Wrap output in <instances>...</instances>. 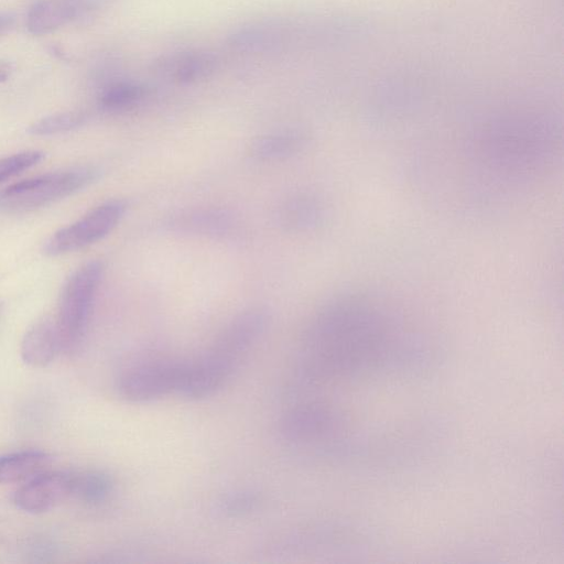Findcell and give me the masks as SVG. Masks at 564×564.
<instances>
[{
	"mask_svg": "<svg viewBox=\"0 0 564 564\" xmlns=\"http://www.w3.org/2000/svg\"><path fill=\"white\" fill-rule=\"evenodd\" d=\"M425 341L403 315L376 295H341L308 323L299 367L310 383H365L423 372Z\"/></svg>",
	"mask_w": 564,
	"mask_h": 564,
	"instance_id": "6da1fadb",
	"label": "cell"
},
{
	"mask_svg": "<svg viewBox=\"0 0 564 564\" xmlns=\"http://www.w3.org/2000/svg\"><path fill=\"white\" fill-rule=\"evenodd\" d=\"M101 275L102 264L89 261L74 271L62 289L55 323L61 350L67 354L75 352L86 337Z\"/></svg>",
	"mask_w": 564,
	"mask_h": 564,
	"instance_id": "7a4b0ae2",
	"label": "cell"
},
{
	"mask_svg": "<svg viewBox=\"0 0 564 564\" xmlns=\"http://www.w3.org/2000/svg\"><path fill=\"white\" fill-rule=\"evenodd\" d=\"M97 176L95 167L80 166L14 183L0 192V212L24 213L46 206L85 187Z\"/></svg>",
	"mask_w": 564,
	"mask_h": 564,
	"instance_id": "3957f363",
	"label": "cell"
},
{
	"mask_svg": "<svg viewBox=\"0 0 564 564\" xmlns=\"http://www.w3.org/2000/svg\"><path fill=\"white\" fill-rule=\"evenodd\" d=\"M185 364L186 360L158 358L131 365L117 379L118 393L133 403L180 394Z\"/></svg>",
	"mask_w": 564,
	"mask_h": 564,
	"instance_id": "277c9868",
	"label": "cell"
},
{
	"mask_svg": "<svg viewBox=\"0 0 564 564\" xmlns=\"http://www.w3.org/2000/svg\"><path fill=\"white\" fill-rule=\"evenodd\" d=\"M344 423L341 414L330 404L311 401L291 408L281 420L280 431L292 444L327 447L339 445Z\"/></svg>",
	"mask_w": 564,
	"mask_h": 564,
	"instance_id": "5b68a950",
	"label": "cell"
},
{
	"mask_svg": "<svg viewBox=\"0 0 564 564\" xmlns=\"http://www.w3.org/2000/svg\"><path fill=\"white\" fill-rule=\"evenodd\" d=\"M268 324L269 314L264 308L243 311L224 327L204 355L234 375L241 360L263 335Z\"/></svg>",
	"mask_w": 564,
	"mask_h": 564,
	"instance_id": "8992f818",
	"label": "cell"
},
{
	"mask_svg": "<svg viewBox=\"0 0 564 564\" xmlns=\"http://www.w3.org/2000/svg\"><path fill=\"white\" fill-rule=\"evenodd\" d=\"M126 208V203L120 199L95 207L77 221L52 235L44 246V252L59 256L97 242L119 224Z\"/></svg>",
	"mask_w": 564,
	"mask_h": 564,
	"instance_id": "52a82bcc",
	"label": "cell"
},
{
	"mask_svg": "<svg viewBox=\"0 0 564 564\" xmlns=\"http://www.w3.org/2000/svg\"><path fill=\"white\" fill-rule=\"evenodd\" d=\"M73 474L41 471L14 494L17 508L29 513L48 511L72 496Z\"/></svg>",
	"mask_w": 564,
	"mask_h": 564,
	"instance_id": "ba28073f",
	"label": "cell"
},
{
	"mask_svg": "<svg viewBox=\"0 0 564 564\" xmlns=\"http://www.w3.org/2000/svg\"><path fill=\"white\" fill-rule=\"evenodd\" d=\"M93 7V0H37L28 12L29 32L42 35L77 19Z\"/></svg>",
	"mask_w": 564,
	"mask_h": 564,
	"instance_id": "9c48e42d",
	"label": "cell"
},
{
	"mask_svg": "<svg viewBox=\"0 0 564 564\" xmlns=\"http://www.w3.org/2000/svg\"><path fill=\"white\" fill-rule=\"evenodd\" d=\"M61 350L59 337L54 319L43 317L24 334L21 343L22 360L36 368L51 364Z\"/></svg>",
	"mask_w": 564,
	"mask_h": 564,
	"instance_id": "30bf717a",
	"label": "cell"
},
{
	"mask_svg": "<svg viewBox=\"0 0 564 564\" xmlns=\"http://www.w3.org/2000/svg\"><path fill=\"white\" fill-rule=\"evenodd\" d=\"M52 457L42 451H20L0 456V484L30 479L44 470Z\"/></svg>",
	"mask_w": 564,
	"mask_h": 564,
	"instance_id": "8fae6325",
	"label": "cell"
},
{
	"mask_svg": "<svg viewBox=\"0 0 564 564\" xmlns=\"http://www.w3.org/2000/svg\"><path fill=\"white\" fill-rule=\"evenodd\" d=\"M216 66V59L207 53H185L161 63V70L180 83H192L207 77Z\"/></svg>",
	"mask_w": 564,
	"mask_h": 564,
	"instance_id": "7c38bea8",
	"label": "cell"
},
{
	"mask_svg": "<svg viewBox=\"0 0 564 564\" xmlns=\"http://www.w3.org/2000/svg\"><path fill=\"white\" fill-rule=\"evenodd\" d=\"M304 138L295 131H280L256 139L251 144V155L261 161L285 159L304 147Z\"/></svg>",
	"mask_w": 564,
	"mask_h": 564,
	"instance_id": "4fadbf2b",
	"label": "cell"
},
{
	"mask_svg": "<svg viewBox=\"0 0 564 564\" xmlns=\"http://www.w3.org/2000/svg\"><path fill=\"white\" fill-rule=\"evenodd\" d=\"M113 490V480L105 471L85 470L73 474L72 496L86 505L106 501Z\"/></svg>",
	"mask_w": 564,
	"mask_h": 564,
	"instance_id": "5bb4252c",
	"label": "cell"
},
{
	"mask_svg": "<svg viewBox=\"0 0 564 564\" xmlns=\"http://www.w3.org/2000/svg\"><path fill=\"white\" fill-rule=\"evenodd\" d=\"M177 225L194 232L224 235L234 228L235 220L227 212L203 209L183 216Z\"/></svg>",
	"mask_w": 564,
	"mask_h": 564,
	"instance_id": "9a60e30c",
	"label": "cell"
},
{
	"mask_svg": "<svg viewBox=\"0 0 564 564\" xmlns=\"http://www.w3.org/2000/svg\"><path fill=\"white\" fill-rule=\"evenodd\" d=\"M145 95L143 86L120 82L105 89L100 97V105L108 111H122L135 106Z\"/></svg>",
	"mask_w": 564,
	"mask_h": 564,
	"instance_id": "2e32d148",
	"label": "cell"
},
{
	"mask_svg": "<svg viewBox=\"0 0 564 564\" xmlns=\"http://www.w3.org/2000/svg\"><path fill=\"white\" fill-rule=\"evenodd\" d=\"M317 205L305 196L293 197L285 202L281 209V219L290 228H305L315 224Z\"/></svg>",
	"mask_w": 564,
	"mask_h": 564,
	"instance_id": "e0dca14e",
	"label": "cell"
},
{
	"mask_svg": "<svg viewBox=\"0 0 564 564\" xmlns=\"http://www.w3.org/2000/svg\"><path fill=\"white\" fill-rule=\"evenodd\" d=\"M84 121L85 117L80 112H59L40 119L31 124L28 131L32 135H51L73 130Z\"/></svg>",
	"mask_w": 564,
	"mask_h": 564,
	"instance_id": "ac0fdd59",
	"label": "cell"
},
{
	"mask_svg": "<svg viewBox=\"0 0 564 564\" xmlns=\"http://www.w3.org/2000/svg\"><path fill=\"white\" fill-rule=\"evenodd\" d=\"M43 156L41 151H24L0 159V183L34 166Z\"/></svg>",
	"mask_w": 564,
	"mask_h": 564,
	"instance_id": "d6986e66",
	"label": "cell"
},
{
	"mask_svg": "<svg viewBox=\"0 0 564 564\" xmlns=\"http://www.w3.org/2000/svg\"><path fill=\"white\" fill-rule=\"evenodd\" d=\"M260 502L259 495L251 490H240L228 495L221 502V509L231 517L248 514Z\"/></svg>",
	"mask_w": 564,
	"mask_h": 564,
	"instance_id": "ffe728a7",
	"label": "cell"
},
{
	"mask_svg": "<svg viewBox=\"0 0 564 564\" xmlns=\"http://www.w3.org/2000/svg\"><path fill=\"white\" fill-rule=\"evenodd\" d=\"M14 24V17L8 12H0V36L9 32Z\"/></svg>",
	"mask_w": 564,
	"mask_h": 564,
	"instance_id": "44dd1931",
	"label": "cell"
}]
</instances>
